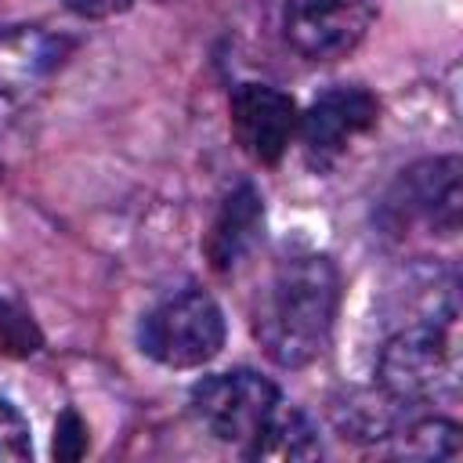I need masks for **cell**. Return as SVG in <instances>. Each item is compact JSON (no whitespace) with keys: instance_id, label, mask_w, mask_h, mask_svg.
Segmentation results:
<instances>
[{"instance_id":"6da1fadb","label":"cell","mask_w":463,"mask_h":463,"mask_svg":"<svg viewBox=\"0 0 463 463\" xmlns=\"http://www.w3.org/2000/svg\"><path fill=\"white\" fill-rule=\"evenodd\" d=\"M340 307V271L326 253L282 257L253 304V336L282 369H304L329 347Z\"/></svg>"},{"instance_id":"7a4b0ae2","label":"cell","mask_w":463,"mask_h":463,"mask_svg":"<svg viewBox=\"0 0 463 463\" xmlns=\"http://www.w3.org/2000/svg\"><path fill=\"white\" fill-rule=\"evenodd\" d=\"M376 387L402 409L434 405L459 387L456 307L402 326L376 354Z\"/></svg>"},{"instance_id":"3957f363","label":"cell","mask_w":463,"mask_h":463,"mask_svg":"<svg viewBox=\"0 0 463 463\" xmlns=\"http://www.w3.org/2000/svg\"><path fill=\"white\" fill-rule=\"evenodd\" d=\"M463 166L456 156H434L405 166L376 206V228L405 242L409 235H445L459 232L463 213Z\"/></svg>"},{"instance_id":"277c9868","label":"cell","mask_w":463,"mask_h":463,"mask_svg":"<svg viewBox=\"0 0 463 463\" xmlns=\"http://www.w3.org/2000/svg\"><path fill=\"white\" fill-rule=\"evenodd\" d=\"M224 333L228 326L221 304L206 289L188 286L141 318L137 344L152 362L166 369H199L221 354Z\"/></svg>"},{"instance_id":"5b68a950","label":"cell","mask_w":463,"mask_h":463,"mask_svg":"<svg viewBox=\"0 0 463 463\" xmlns=\"http://www.w3.org/2000/svg\"><path fill=\"white\" fill-rule=\"evenodd\" d=\"M192 416L224 445L239 449L242 456L253 449V441L264 434L271 416L282 405L279 387L253 373V369H232L203 376L188 394Z\"/></svg>"},{"instance_id":"8992f818","label":"cell","mask_w":463,"mask_h":463,"mask_svg":"<svg viewBox=\"0 0 463 463\" xmlns=\"http://www.w3.org/2000/svg\"><path fill=\"white\" fill-rule=\"evenodd\" d=\"M65 54V36L40 25H0V134L40 101Z\"/></svg>"},{"instance_id":"52a82bcc","label":"cell","mask_w":463,"mask_h":463,"mask_svg":"<svg viewBox=\"0 0 463 463\" xmlns=\"http://www.w3.org/2000/svg\"><path fill=\"white\" fill-rule=\"evenodd\" d=\"M376 14L380 0H286L282 33L297 54L333 61L362 43Z\"/></svg>"},{"instance_id":"ba28073f","label":"cell","mask_w":463,"mask_h":463,"mask_svg":"<svg viewBox=\"0 0 463 463\" xmlns=\"http://www.w3.org/2000/svg\"><path fill=\"white\" fill-rule=\"evenodd\" d=\"M376 119H380V101L365 87H333L318 94L307 105V112H300V123H297L307 163L326 170L344 156V148L358 134L373 130Z\"/></svg>"},{"instance_id":"9c48e42d","label":"cell","mask_w":463,"mask_h":463,"mask_svg":"<svg viewBox=\"0 0 463 463\" xmlns=\"http://www.w3.org/2000/svg\"><path fill=\"white\" fill-rule=\"evenodd\" d=\"M228 112L239 148L260 166H275L286 156L300 123L297 101L271 83H239L232 90Z\"/></svg>"},{"instance_id":"30bf717a","label":"cell","mask_w":463,"mask_h":463,"mask_svg":"<svg viewBox=\"0 0 463 463\" xmlns=\"http://www.w3.org/2000/svg\"><path fill=\"white\" fill-rule=\"evenodd\" d=\"M260 232H264V199L250 181H242L239 188L228 192V199L221 203V210L210 224V235H206L210 268L213 271L239 268L260 242Z\"/></svg>"},{"instance_id":"8fae6325","label":"cell","mask_w":463,"mask_h":463,"mask_svg":"<svg viewBox=\"0 0 463 463\" xmlns=\"http://www.w3.org/2000/svg\"><path fill=\"white\" fill-rule=\"evenodd\" d=\"M315 456H322L318 434H315L311 420L289 405H279V412L271 416L264 434L246 452V459H315Z\"/></svg>"},{"instance_id":"7c38bea8","label":"cell","mask_w":463,"mask_h":463,"mask_svg":"<svg viewBox=\"0 0 463 463\" xmlns=\"http://www.w3.org/2000/svg\"><path fill=\"white\" fill-rule=\"evenodd\" d=\"M394 438H402V452L409 456H430V459L459 456V427L441 416H409Z\"/></svg>"},{"instance_id":"4fadbf2b","label":"cell","mask_w":463,"mask_h":463,"mask_svg":"<svg viewBox=\"0 0 463 463\" xmlns=\"http://www.w3.org/2000/svg\"><path fill=\"white\" fill-rule=\"evenodd\" d=\"M43 344L33 315H25L22 307H14L11 300L0 297V354H14V358H25V354H36Z\"/></svg>"},{"instance_id":"5bb4252c","label":"cell","mask_w":463,"mask_h":463,"mask_svg":"<svg viewBox=\"0 0 463 463\" xmlns=\"http://www.w3.org/2000/svg\"><path fill=\"white\" fill-rule=\"evenodd\" d=\"M33 456V438H29V420L18 412L0 394V459H29Z\"/></svg>"},{"instance_id":"9a60e30c","label":"cell","mask_w":463,"mask_h":463,"mask_svg":"<svg viewBox=\"0 0 463 463\" xmlns=\"http://www.w3.org/2000/svg\"><path fill=\"white\" fill-rule=\"evenodd\" d=\"M87 452V423L76 416V409H65L54 427V456L58 459H80Z\"/></svg>"},{"instance_id":"2e32d148","label":"cell","mask_w":463,"mask_h":463,"mask_svg":"<svg viewBox=\"0 0 463 463\" xmlns=\"http://www.w3.org/2000/svg\"><path fill=\"white\" fill-rule=\"evenodd\" d=\"M130 4H134V0H65V7H69L76 18H87V22L123 14Z\"/></svg>"}]
</instances>
